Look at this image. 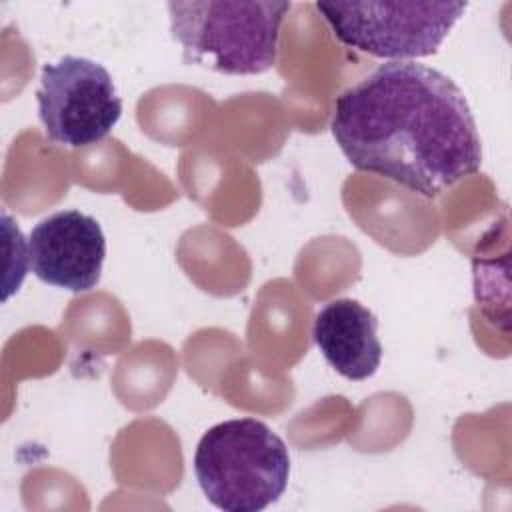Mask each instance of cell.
Masks as SVG:
<instances>
[{
    "instance_id": "4",
    "label": "cell",
    "mask_w": 512,
    "mask_h": 512,
    "mask_svg": "<svg viewBox=\"0 0 512 512\" xmlns=\"http://www.w3.org/2000/svg\"><path fill=\"white\" fill-rule=\"evenodd\" d=\"M332 34L358 52L412 62L438 52L466 2H316Z\"/></svg>"
},
{
    "instance_id": "3",
    "label": "cell",
    "mask_w": 512,
    "mask_h": 512,
    "mask_svg": "<svg viewBox=\"0 0 512 512\" xmlns=\"http://www.w3.org/2000/svg\"><path fill=\"white\" fill-rule=\"evenodd\" d=\"M194 476L212 506L260 512L288 486L284 440L256 418L224 420L204 432L194 452Z\"/></svg>"
},
{
    "instance_id": "6",
    "label": "cell",
    "mask_w": 512,
    "mask_h": 512,
    "mask_svg": "<svg viewBox=\"0 0 512 512\" xmlns=\"http://www.w3.org/2000/svg\"><path fill=\"white\" fill-rule=\"evenodd\" d=\"M106 258L102 226L80 210H60L40 220L28 236V260L44 284L70 292L96 288Z\"/></svg>"
},
{
    "instance_id": "2",
    "label": "cell",
    "mask_w": 512,
    "mask_h": 512,
    "mask_svg": "<svg viewBox=\"0 0 512 512\" xmlns=\"http://www.w3.org/2000/svg\"><path fill=\"white\" fill-rule=\"evenodd\" d=\"M290 2H168L170 34L186 64L220 74H262L276 64Z\"/></svg>"
},
{
    "instance_id": "1",
    "label": "cell",
    "mask_w": 512,
    "mask_h": 512,
    "mask_svg": "<svg viewBox=\"0 0 512 512\" xmlns=\"http://www.w3.org/2000/svg\"><path fill=\"white\" fill-rule=\"evenodd\" d=\"M330 130L346 160L420 196L478 172L482 144L464 92L436 68L384 62L344 90Z\"/></svg>"
},
{
    "instance_id": "5",
    "label": "cell",
    "mask_w": 512,
    "mask_h": 512,
    "mask_svg": "<svg viewBox=\"0 0 512 512\" xmlns=\"http://www.w3.org/2000/svg\"><path fill=\"white\" fill-rule=\"evenodd\" d=\"M36 100L46 136L68 148L100 142L122 116V100L110 72L82 56L44 64Z\"/></svg>"
},
{
    "instance_id": "7",
    "label": "cell",
    "mask_w": 512,
    "mask_h": 512,
    "mask_svg": "<svg viewBox=\"0 0 512 512\" xmlns=\"http://www.w3.org/2000/svg\"><path fill=\"white\" fill-rule=\"evenodd\" d=\"M312 338L324 360L348 380H366L382 362L376 316L352 298L328 302L314 318Z\"/></svg>"
}]
</instances>
